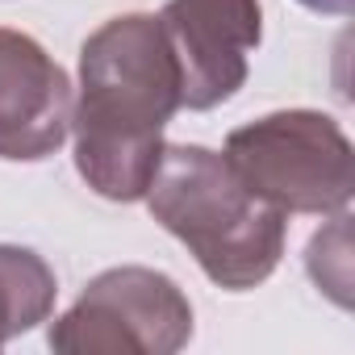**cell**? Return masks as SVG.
<instances>
[{
    "mask_svg": "<svg viewBox=\"0 0 355 355\" xmlns=\"http://www.w3.org/2000/svg\"><path fill=\"white\" fill-rule=\"evenodd\" d=\"M193 338V301L171 276L121 263L92 276L46 330L59 355H175Z\"/></svg>",
    "mask_w": 355,
    "mask_h": 355,
    "instance_id": "4",
    "label": "cell"
},
{
    "mask_svg": "<svg viewBox=\"0 0 355 355\" xmlns=\"http://www.w3.org/2000/svg\"><path fill=\"white\" fill-rule=\"evenodd\" d=\"M150 218L175 234L201 272L226 288L247 293L263 284L284 255V214L259 201L226 155L197 142H163L146 184Z\"/></svg>",
    "mask_w": 355,
    "mask_h": 355,
    "instance_id": "2",
    "label": "cell"
},
{
    "mask_svg": "<svg viewBox=\"0 0 355 355\" xmlns=\"http://www.w3.org/2000/svg\"><path fill=\"white\" fill-rule=\"evenodd\" d=\"M180 105V63L159 13H121L80 46L76 171L105 201H142Z\"/></svg>",
    "mask_w": 355,
    "mask_h": 355,
    "instance_id": "1",
    "label": "cell"
},
{
    "mask_svg": "<svg viewBox=\"0 0 355 355\" xmlns=\"http://www.w3.org/2000/svg\"><path fill=\"white\" fill-rule=\"evenodd\" d=\"M55 297H59L55 268L38 251L0 243V351L17 334L42 326L55 309Z\"/></svg>",
    "mask_w": 355,
    "mask_h": 355,
    "instance_id": "7",
    "label": "cell"
},
{
    "mask_svg": "<svg viewBox=\"0 0 355 355\" xmlns=\"http://www.w3.org/2000/svg\"><path fill=\"white\" fill-rule=\"evenodd\" d=\"M71 80L46 46L0 26V159H51L71 134Z\"/></svg>",
    "mask_w": 355,
    "mask_h": 355,
    "instance_id": "6",
    "label": "cell"
},
{
    "mask_svg": "<svg viewBox=\"0 0 355 355\" xmlns=\"http://www.w3.org/2000/svg\"><path fill=\"white\" fill-rule=\"evenodd\" d=\"M239 180L268 205L330 218L351 205V142L330 113L280 109L230 130L226 150Z\"/></svg>",
    "mask_w": 355,
    "mask_h": 355,
    "instance_id": "3",
    "label": "cell"
},
{
    "mask_svg": "<svg viewBox=\"0 0 355 355\" xmlns=\"http://www.w3.org/2000/svg\"><path fill=\"white\" fill-rule=\"evenodd\" d=\"M159 21L180 63L184 109H214L247 84L251 51L263 42L259 0H167Z\"/></svg>",
    "mask_w": 355,
    "mask_h": 355,
    "instance_id": "5",
    "label": "cell"
},
{
    "mask_svg": "<svg viewBox=\"0 0 355 355\" xmlns=\"http://www.w3.org/2000/svg\"><path fill=\"white\" fill-rule=\"evenodd\" d=\"M301 5L313 9V13H326V17H351L355 0H301Z\"/></svg>",
    "mask_w": 355,
    "mask_h": 355,
    "instance_id": "9",
    "label": "cell"
},
{
    "mask_svg": "<svg viewBox=\"0 0 355 355\" xmlns=\"http://www.w3.org/2000/svg\"><path fill=\"white\" fill-rule=\"evenodd\" d=\"M305 272L338 309H351V214L347 209L330 214V222L309 239Z\"/></svg>",
    "mask_w": 355,
    "mask_h": 355,
    "instance_id": "8",
    "label": "cell"
}]
</instances>
